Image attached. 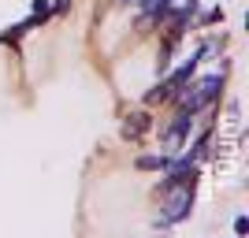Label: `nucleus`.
<instances>
[{"mask_svg":"<svg viewBox=\"0 0 249 238\" xmlns=\"http://www.w3.org/2000/svg\"><path fill=\"white\" fill-rule=\"evenodd\" d=\"M167 201L164 208H160V231H167L171 223H178V220L190 216V205H194V183H171V186H164Z\"/></svg>","mask_w":249,"mask_h":238,"instance_id":"1","label":"nucleus"},{"mask_svg":"<svg viewBox=\"0 0 249 238\" xmlns=\"http://www.w3.org/2000/svg\"><path fill=\"white\" fill-rule=\"evenodd\" d=\"M219 86H223V74H219V71H212V74H205L201 82H194V86L186 90V93H178V104H182L186 112H194V115H197L201 108H205V104H212V97H216V90H219Z\"/></svg>","mask_w":249,"mask_h":238,"instance_id":"2","label":"nucleus"},{"mask_svg":"<svg viewBox=\"0 0 249 238\" xmlns=\"http://www.w3.org/2000/svg\"><path fill=\"white\" fill-rule=\"evenodd\" d=\"M190 130H194V112H182L175 115V123L164 130V156H175L182 145H186V138H190Z\"/></svg>","mask_w":249,"mask_h":238,"instance_id":"3","label":"nucleus"},{"mask_svg":"<svg viewBox=\"0 0 249 238\" xmlns=\"http://www.w3.org/2000/svg\"><path fill=\"white\" fill-rule=\"evenodd\" d=\"M171 164V156H138V167H142V171H153V167H167Z\"/></svg>","mask_w":249,"mask_h":238,"instance_id":"4","label":"nucleus"},{"mask_svg":"<svg viewBox=\"0 0 249 238\" xmlns=\"http://www.w3.org/2000/svg\"><path fill=\"white\" fill-rule=\"evenodd\" d=\"M130 119H134V123H126L123 134H126V138H142V130L149 127V115H130Z\"/></svg>","mask_w":249,"mask_h":238,"instance_id":"5","label":"nucleus"},{"mask_svg":"<svg viewBox=\"0 0 249 238\" xmlns=\"http://www.w3.org/2000/svg\"><path fill=\"white\" fill-rule=\"evenodd\" d=\"M246 231H249V220H246V216H238V220H234V235L242 238V235H246Z\"/></svg>","mask_w":249,"mask_h":238,"instance_id":"6","label":"nucleus"}]
</instances>
